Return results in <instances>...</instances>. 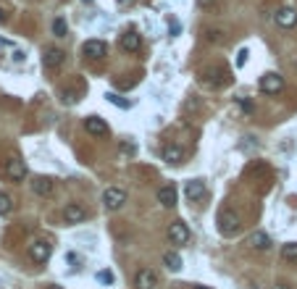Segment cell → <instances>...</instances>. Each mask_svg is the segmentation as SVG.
<instances>
[{"mask_svg": "<svg viewBox=\"0 0 297 289\" xmlns=\"http://www.w3.org/2000/svg\"><path fill=\"white\" fill-rule=\"evenodd\" d=\"M216 224H219V231H221L224 237H234L237 231H239V216L234 211H229V208H221Z\"/></svg>", "mask_w": 297, "mask_h": 289, "instance_id": "obj_1", "label": "cell"}, {"mask_svg": "<svg viewBox=\"0 0 297 289\" xmlns=\"http://www.w3.org/2000/svg\"><path fill=\"white\" fill-rule=\"evenodd\" d=\"M124 203H127V192L119 189V187H108L103 192V205H106V211H121Z\"/></svg>", "mask_w": 297, "mask_h": 289, "instance_id": "obj_2", "label": "cell"}, {"mask_svg": "<svg viewBox=\"0 0 297 289\" xmlns=\"http://www.w3.org/2000/svg\"><path fill=\"white\" fill-rule=\"evenodd\" d=\"M260 89H263L266 95H279V92L284 89V76L273 74V71L263 74V76H260Z\"/></svg>", "mask_w": 297, "mask_h": 289, "instance_id": "obj_3", "label": "cell"}, {"mask_svg": "<svg viewBox=\"0 0 297 289\" xmlns=\"http://www.w3.org/2000/svg\"><path fill=\"white\" fill-rule=\"evenodd\" d=\"M50 255H53V245H50V242L37 239V242H32V245H29V258L34 263H45Z\"/></svg>", "mask_w": 297, "mask_h": 289, "instance_id": "obj_4", "label": "cell"}, {"mask_svg": "<svg viewBox=\"0 0 297 289\" xmlns=\"http://www.w3.org/2000/svg\"><path fill=\"white\" fill-rule=\"evenodd\" d=\"M82 53L87 58H92V61H100V58H106L108 55V45L103 42V40H87L82 45Z\"/></svg>", "mask_w": 297, "mask_h": 289, "instance_id": "obj_5", "label": "cell"}, {"mask_svg": "<svg viewBox=\"0 0 297 289\" xmlns=\"http://www.w3.org/2000/svg\"><path fill=\"white\" fill-rule=\"evenodd\" d=\"M63 58H66V53L61 48H48L42 53V66L48 68V71H55V68H61Z\"/></svg>", "mask_w": 297, "mask_h": 289, "instance_id": "obj_6", "label": "cell"}, {"mask_svg": "<svg viewBox=\"0 0 297 289\" xmlns=\"http://www.w3.org/2000/svg\"><path fill=\"white\" fill-rule=\"evenodd\" d=\"M168 239L174 242V245H187L189 242V229L184 221H174L168 226Z\"/></svg>", "mask_w": 297, "mask_h": 289, "instance_id": "obj_7", "label": "cell"}, {"mask_svg": "<svg viewBox=\"0 0 297 289\" xmlns=\"http://www.w3.org/2000/svg\"><path fill=\"white\" fill-rule=\"evenodd\" d=\"M6 176H8L11 181H24V179H27V166H24V160L11 158L8 163H6Z\"/></svg>", "mask_w": 297, "mask_h": 289, "instance_id": "obj_8", "label": "cell"}, {"mask_svg": "<svg viewBox=\"0 0 297 289\" xmlns=\"http://www.w3.org/2000/svg\"><path fill=\"white\" fill-rule=\"evenodd\" d=\"M273 19H276V24H279L281 29H292V27H297V11L289 8V6H287V8H279Z\"/></svg>", "mask_w": 297, "mask_h": 289, "instance_id": "obj_9", "label": "cell"}, {"mask_svg": "<svg viewBox=\"0 0 297 289\" xmlns=\"http://www.w3.org/2000/svg\"><path fill=\"white\" fill-rule=\"evenodd\" d=\"M32 189H34V195H40V198H50L55 184H53L50 176H34L32 179Z\"/></svg>", "mask_w": 297, "mask_h": 289, "instance_id": "obj_10", "label": "cell"}, {"mask_svg": "<svg viewBox=\"0 0 297 289\" xmlns=\"http://www.w3.org/2000/svg\"><path fill=\"white\" fill-rule=\"evenodd\" d=\"M184 195L192 200V203H197V200H203L205 195H208V189H205V181L203 179H192V181H187V187H184Z\"/></svg>", "mask_w": 297, "mask_h": 289, "instance_id": "obj_11", "label": "cell"}, {"mask_svg": "<svg viewBox=\"0 0 297 289\" xmlns=\"http://www.w3.org/2000/svg\"><path fill=\"white\" fill-rule=\"evenodd\" d=\"M84 129L92 137H106L108 134V124L103 121L100 116H89V119H84Z\"/></svg>", "mask_w": 297, "mask_h": 289, "instance_id": "obj_12", "label": "cell"}, {"mask_svg": "<svg viewBox=\"0 0 297 289\" xmlns=\"http://www.w3.org/2000/svg\"><path fill=\"white\" fill-rule=\"evenodd\" d=\"M63 218H66V224H82L84 218H87V211H84L82 205L71 203V205L63 208Z\"/></svg>", "mask_w": 297, "mask_h": 289, "instance_id": "obj_13", "label": "cell"}, {"mask_svg": "<svg viewBox=\"0 0 297 289\" xmlns=\"http://www.w3.org/2000/svg\"><path fill=\"white\" fill-rule=\"evenodd\" d=\"M134 284H137V289H155V284H158V276H155L150 268H142V271H137V276H134Z\"/></svg>", "mask_w": 297, "mask_h": 289, "instance_id": "obj_14", "label": "cell"}, {"mask_svg": "<svg viewBox=\"0 0 297 289\" xmlns=\"http://www.w3.org/2000/svg\"><path fill=\"white\" fill-rule=\"evenodd\" d=\"M119 45H121V50H127V53H137L142 48V40H140V34H137V32H124Z\"/></svg>", "mask_w": 297, "mask_h": 289, "instance_id": "obj_15", "label": "cell"}, {"mask_svg": "<svg viewBox=\"0 0 297 289\" xmlns=\"http://www.w3.org/2000/svg\"><path fill=\"white\" fill-rule=\"evenodd\" d=\"M161 158L166 160V163H181V160H184V147H179V145H166L163 153H161Z\"/></svg>", "mask_w": 297, "mask_h": 289, "instance_id": "obj_16", "label": "cell"}, {"mask_svg": "<svg viewBox=\"0 0 297 289\" xmlns=\"http://www.w3.org/2000/svg\"><path fill=\"white\" fill-rule=\"evenodd\" d=\"M158 200H161V205H166V208H174L176 205V187L174 184H166V187L158 189Z\"/></svg>", "mask_w": 297, "mask_h": 289, "instance_id": "obj_17", "label": "cell"}, {"mask_svg": "<svg viewBox=\"0 0 297 289\" xmlns=\"http://www.w3.org/2000/svg\"><path fill=\"white\" fill-rule=\"evenodd\" d=\"M250 245H253L255 250H268L271 247V237L266 234V231H253V234H250Z\"/></svg>", "mask_w": 297, "mask_h": 289, "instance_id": "obj_18", "label": "cell"}, {"mask_svg": "<svg viewBox=\"0 0 297 289\" xmlns=\"http://www.w3.org/2000/svg\"><path fill=\"white\" fill-rule=\"evenodd\" d=\"M163 263H166V268L168 271H181V258H179V252H166L163 255Z\"/></svg>", "mask_w": 297, "mask_h": 289, "instance_id": "obj_19", "label": "cell"}, {"mask_svg": "<svg viewBox=\"0 0 297 289\" xmlns=\"http://www.w3.org/2000/svg\"><path fill=\"white\" fill-rule=\"evenodd\" d=\"M281 258L289 260V263H297V242H287L281 247Z\"/></svg>", "mask_w": 297, "mask_h": 289, "instance_id": "obj_20", "label": "cell"}, {"mask_svg": "<svg viewBox=\"0 0 297 289\" xmlns=\"http://www.w3.org/2000/svg\"><path fill=\"white\" fill-rule=\"evenodd\" d=\"M53 34H55V37H66V34H68V24H66V19H55L53 21Z\"/></svg>", "mask_w": 297, "mask_h": 289, "instance_id": "obj_21", "label": "cell"}, {"mask_svg": "<svg viewBox=\"0 0 297 289\" xmlns=\"http://www.w3.org/2000/svg\"><path fill=\"white\" fill-rule=\"evenodd\" d=\"M11 211H14V200L6 192H0V216H8Z\"/></svg>", "mask_w": 297, "mask_h": 289, "instance_id": "obj_22", "label": "cell"}, {"mask_svg": "<svg viewBox=\"0 0 297 289\" xmlns=\"http://www.w3.org/2000/svg\"><path fill=\"white\" fill-rule=\"evenodd\" d=\"M111 103H113V106H119V108H129V100H124L121 95H116V92H108V95H106Z\"/></svg>", "mask_w": 297, "mask_h": 289, "instance_id": "obj_23", "label": "cell"}, {"mask_svg": "<svg viewBox=\"0 0 297 289\" xmlns=\"http://www.w3.org/2000/svg\"><path fill=\"white\" fill-rule=\"evenodd\" d=\"M97 281H100V284H113V273H111V271H106V268L97 271Z\"/></svg>", "mask_w": 297, "mask_h": 289, "instance_id": "obj_24", "label": "cell"}, {"mask_svg": "<svg viewBox=\"0 0 297 289\" xmlns=\"http://www.w3.org/2000/svg\"><path fill=\"white\" fill-rule=\"evenodd\" d=\"M134 153H137L134 142H121V155H134Z\"/></svg>", "mask_w": 297, "mask_h": 289, "instance_id": "obj_25", "label": "cell"}, {"mask_svg": "<svg viewBox=\"0 0 297 289\" xmlns=\"http://www.w3.org/2000/svg\"><path fill=\"white\" fill-rule=\"evenodd\" d=\"M239 106H242V108H245L247 113H250V111H253V103H250L247 98H239Z\"/></svg>", "mask_w": 297, "mask_h": 289, "instance_id": "obj_26", "label": "cell"}, {"mask_svg": "<svg viewBox=\"0 0 297 289\" xmlns=\"http://www.w3.org/2000/svg\"><path fill=\"white\" fill-rule=\"evenodd\" d=\"M213 3H216V0H197V6H200V8H211Z\"/></svg>", "mask_w": 297, "mask_h": 289, "instance_id": "obj_27", "label": "cell"}, {"mask_svg": "<svg viewBox=\"0 0 297 289\" xmlns=\"http://www.w3.org/2000/svg\"><path fill=\"white\" fill-rule=\"evenodd\" d=\"M247 61V50H239V66H242Z\"/></svg>", "mask_w": 297, "mask_h": 289, "instance_id": "obj_28", "label": "cell"}, {"mask_svg": "<svg viewBox=\"0 0 297 289\" xmlns=\"http://www.w3.org/2000/svg\"><path fill=\"white\" fill-rule=\"evenodd\" d=\"M3 21H6V11L0 8V24H3Z\"/></svg>", "mask_w": 297, "mask_h": 289, "instance_id": "obj_29", "label": "cell"}, {"mask_svg": "<svg viewBox=\"0 0 297 289\" xmlns=\"http://www.w3.org/2000/svg\"><path fill=\"white\" fill-rule=\"evenodd\" d=\"M273 289H289L287 284H276V286H273Z\"/></svg>", "mask_w": 297, "mask_h": 289, "instance_id": "obj_30", "label": "cell"}, {"mask_svg": "<svg viewBox=\"0 0 297 289\" xmlns=\"http://www.w3.org/2000/svg\"><path fill=\"white\" fill-rule=\"evenodd\" d=\"M192 289H211V286H203V284H195V286H192Z\"/></svg>", "mask_w": 297, "mask_h": 289, "instance_id": "obj_31", "label": "cell"}, {"mask_svg": "<svg viewBox=\"0 0 297 289\" xmlns=\"http://www.w3.org/2000/svg\"><path fill=\"white\" fill-rule=\"evenodd\" d=\"M45 289H61V286H55V284H50V286H45Z\"/></svg>", "mask_w": 297, "mask_h": 289, "instance_id": "obj_32", "label": "cell"}, {"mask_svg": "<svg viewBox=\"0 0 297 289\" xmlns=\"http://www.w3.org/2000/svg\"><path fill=\"white\" fill-rule=\"evenodd\" d=\"M82 3H92V0H82Z\"/></svg>", "mask_w": 297, "mask_h": 289, "instance_id": "obj_33", "label": "cell"}]
</instances>
